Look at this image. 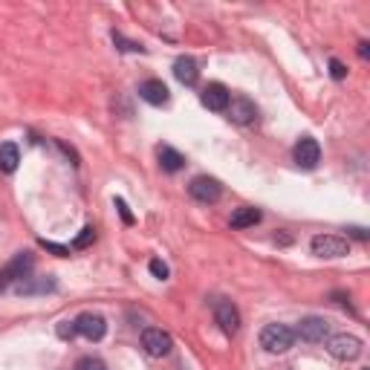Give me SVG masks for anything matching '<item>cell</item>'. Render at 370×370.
Listing matches in <instances>:
<instances>
[{
  "instance_id": "cell-22",
  "label": "cell",
  "mask_w": 370,
  "mask_h": 370,
  "mask_svg": "<svg viewBox=\"0 0 370 370\" xmlns=\"http://www.w3.org/2000/svg\"><path fill=\"white\" fill-rule=\"evenodd\" d=\"M113 44H119V49H125V52H145V47H142V44L128 41V38H122L119 32H113Z\"/></svg>"
},
{
  "instance_id": "cell-26",
  "label": "cell",
  "mask_w": 370,
  "mask_h": 370,
  "mask_svg": "<svg viewBox=\"0 0 370 370\" xmlns=\"http://www.w3.org/2000/svg\"><path fill=\"white\" fill-rule=\"evenodd\" d=\"M116 208H119V214H122V220L128 223V226H133V214H130V208H128V203L119 197V200H116Z\"/></svg>"
},
{
  "instance_id": "cell-10",
  "label": "cell",
  "mask_w": 370,
  "mask_h": 370,
  "mask_svg": "<svg viewBox=\"0 0 370 370\" xmlns=\"http://www.w3.org/2000/svg\"><path fill=\"white\" fill-rule=\"evenodd\" d=\"M75 330H79V336H84L87 341H102L107 333V321L99 313H82L75 318Z\"/></svg>"
},
{
  "instance_id": "cell-11",
  "label": "cell",
  "mask_w": 370,
  "mask_h": 370,
  "mask_svg": "<svg viewBox=\"0 0 370 370\" xmlns=\"http://www.w3.org/2000/svg\"><path fill=\"white\" fill-rule=\"evenodd\" d=\"M226 113H229L231 122H235V125H243V128L258 122V107H255V102H249L246 95H235V99L229 102Z\"/></svg>"
},
{
  "instance_id": "cell-13",
  "label": "cell",
  "mask_w": 370,
  "mask_h": 370,
  "mask_svg": "<svg viewBox=\"0 0 370 370\" xmlns=\"http://www.w3.org/2000/svg\"><path fill=\"white\" fill-rule=\"evenodd\" d=\"M139 99L148 102V105H153V107H162V105H168L171 93H168L165 82H160V79H148V82L139 84Z\"/></svg>"
},
{
  "instance_id": "cell-1",
  "label": "cell",
  "mask_w": 370,
  "mask_h": 370,
  "mask_svg": "<svg viewBox=\"0 0 370 370\" xmlns=\"http://www.w3.org/2000/svg\"><path fill=\"white\" fill-rule=\"evenodd\" d=\"M295 344V330L286 324H266L261 330V347L266 353H286Z\"/></svg>"
},
{
  "instance_id": "cell-4",
  "label": "cell",
  "mask_w": 370,
  "mask_h": 370,
  "mask_svg": "<svg viewBox=\"0 0 370 370\" xmlns=\"http://www.w3.org/2000/svg\"><path fill=\"white\" fill-rule=\"evenodd\" d=\"M309 249H313L316 258H327V261L350 255V243L339 235H316L313 240H309Z\"/></svg>"
},
{
  "instance_id": "cell-25",
  "label": "cell",
  "mask_w": 370,
  "mask_h": 370,
  "mask_svg": "<svg viewBox=\"0 0 370 370\" xmlns=\"http://www.w3.org/2000/svg\"><path fill=\"white\" fill-rule=\"evenodd\" d=\"M330 72H333V79H336V82H341L344 75H347V67L339 61V58H333V61H330Z\"/></svg>"
},
{
  "instance_id": "cell-12",
  "label": "cell",
  "mask_w": 370,
  "mask_h": 370,
  "mask_svg": "<svg viewBox=\"0 0 370 370\" xmlns=\"http://www.w3.org/2000/svg\"><path fill=\"white\" fill-rule=\"evenodd\" d=\"M200 102H203V107H208V110H214V113H226V107H229V102H231V93H229L226 84L214 82V84L203 87Z\"/></svg>"
},
{
  "instance_id": "cell-14",
  "label": "cell",
  "mask_w": 370,
  "mask_h": 370,
  "mask_svg": "<svg viewBox=\"0 0 370 370\" xmlns=\"http://www.w3.org/2000/svg\"><path fill=\"white\" fill-rule=\"evenodd\" d=\"M174 75H177V82L185 84V87H194L200 79V70H197V61H194L191 55H180L177 61H174Z\"/></svg>"
},
{
  "instance_id": "cell-28",
  "label": "cell",
  "mask_w": 370,
  "mask_h": 370,
  "mask_svg": "<svg viewBox=\"0 0 370 370\" xmlns=\"http://www.w3.org/2000/svg\"><path fill=\"white\" fill-rule=\"evenodd\" d=\"M367 47H370L367 41H362V44H359V55H362V58H367V55H370V49H367Z\"/></svg>"
},
{
  "instance_id": "cell-8",
  "label": "cell",
  "mask_w": 370,
  "mask_h": 370,
  "mask_svg": "<svg viewBox=\"0 0 370 370\" xmlns=\"http://www.w3.org/2000/svg\"><path fill=\"white\" fill-rule=\"evenodd\" d=\"M292 160H295L298 168L313 171L321 162V145L313 139V136H304V139L295 145V151H292Z\"/></svg>"
},
{
  "instance_id": "cell-9",
  "label": "cell",
  "mask_w": 370,
  "mask_h": 370,
  "mask_svg": "<svg viewBox=\"0 0 370 370\" xmlns=\"http://www.w3.org/2000/svg\"><path fill=\"white\" fill-rule=\"evenodd\" d=\"M214 321L220 324V330L226 336H235L238 330H240V313H238V307L220 298V301H214Z\"/></svg>"
},
{
  "instance_id": "cell-24",
  "label": "cell",
  "mask_w": 370,
  "mask_h": 370,
  "mask_svg": "<svg viewBox=\"0 0 370 370\" xmlns=\"http://www.w3.org/2000/svg\"><path fill=\"white\" fill-rule=\"evenodd\" d=\"M41 246L49 249L52 255H58V258H70V246H58V243H52V240H41Z\"/></svg>"
},
{
  "instance_id": "cell-3",
  "label": "cell",
  "mask_w": 370,
  "mask_h": 370,
  "mask_svg": "<svg viewBox=\"0 0 370 370\" xmlns=\"http://www.w3.org/2000/svg\"><path fill=\"white\" fill-rule=\"evenodd\" d=\"M32 266H35V261H32L29 252H21V255H15V258L6 263V269H0V292H3L9 284L26 281L29 272H32Z\"/></svg>"
},
{
  "instance_id": "cell-17",
  "label": "cell",
  "mask_w": 370,
  "mask_h": 370,
  "mask_svg": "<svg viewBox=\"0 0 370 370\" xmlns=\"http://www.w3.org/2000/svg\"><path fill=\"white\" fill-rule=\"evenodd\" d=\"M229 223H231V229H252L255 223H261V211L255 206H240V208H235Z\"/></svg>"
},
{
  "instance_id": "cell-16",
  "label": "cell",
  "mask_w": 370,
  "mask_h": 370,
  "mask_svg": "<svg viewBox=\"0 0 370 370\" xmlns=\"http://www.w3.org/2000/svg\"><path fill=\"white\" fill-rule=\"evenodd\" d=\"M157 157H160V168L168 171V174H177V171L185 168V157H183L177 148H171V145H160Z\"/></svg>"
},
{
  "instance_id": "cell-7",
  "label": "cell",
  "mask_w": 370,
  "mask_h": 370,
  "mask_svg": "<svg viewBox=\"0 0 370 370\" xmlns=\"http://www.w3.org/2000/svg\"><path fill=\"white\" fill-rule=\"evenodd\" d=\"M327 333H330V324L324 318H318V316H307L295 327V339H301L307 344H321L327 339Z\"/></svg>"
},
{
  "instance_id": "cell-2",
  "label": "cell",
  "mask_w": 370,
  "mask_h": 370,
  "mask_svg": "<svg viewBox=\"0 0 370 370\" xmlns=\"http://www.w3.org/2000/svg\"><path fill=\"white\" fill-rule=\"evenodd\" d=\"M327 350H330V356L333 359H341V362H353L362 356V339L353 336V333H339V336H330L327 339Z\"/></svg>"
},
{
  "instance_id": "cell-5",
  "label": "cell",
  "mask_w": 370,
  "mask_h": 370,
  "mask_svg": "<svg viewBox=\"0 0 370 370\" xmlns=\"http://www.w3.org/2000/svg\"><path fill=\"white\" fill-rule=\"evenodd\" d=\"M142 347H145L148 356L162 359V356L171 353L174 339H171V333H165V330H160V327H148L145 333H142Z\"/></svg>"
},
{
  "instance_id": "cell-20",
  "label": "cell",
  "mask_w": 370,
  "mask_h": 370,
  "mask_svg": "<svg viewBox=\"0 0 370 370\" xmlns=\"http://www.w3.org/2000/svg\"><path fill=\"white\" fill-rule=\"evenodd\" d=\"M72 370H107V364L99 356H82L79 362H75Z\"/></svg>"
},
{
  "instance_id": "cell-19",
  "label": "cell",
  "mask_w": 370,
  "mask_h": 370,
  "mask_svg": "<svg viewBox=\"0 0 370 370\" xmlns=\"http://www.w3.org/2000/svg\"><path fill=\"white\" fill-rule=\"evenodd\" d=\"M55 333H58V339H64V341H72L75 336H79V330H75V321H72V318H64V321H58Z\"/></svg>"
},
{
  "instance_id": "cell-23",
  "label": "cell",
  "mask_w": 370,
  "mask_h": 370,
  "mask_svg": "<svg viewBox=\"0 0 370 370\" xmlns=\"http://www.w3.org/2000/svg\"><path fill=\"white\" fill-rule=\"evenodd\" d=\"M148 269H151V275H153V278H160V281H165V278H168V266H165L160 258H153V261L148 263Z\"/></svg>"
},
{
  "instance_id": "cell-6",
  "label": "cell",
  "mask_w": 370,
  "mask_h": 370,
  "mask_svg": "<svg viewBox=\"0 0 370 370\" xmlns=\"http://www.w3.org/2000/svg\"><path fill=\"white\" fill-rule=\"evenodd\" d=\"M188 194L197 203H206V206H211V203H217L220 197H223V185L214 180V177H194L191 180V185H188Z\"/></svg>"
},
{
  "instance_id": "cell-21",
  "label": "cell",
  "mask_w": 370,
  "mask_h": 370,
  "mask_svg": "<svg viewBox=\"0 0 370 370\" xmlns=\"http://www.w3.org/2000/svg\"><path fill=\"white\" fill-rule=\"evenodd\" d=\"M93 240H95V229H93V226H84V229H82V235L72 240V249H87Z\"/></svg>"
},
{
  "instance_id": "cell-15",
  "label": "cell",
  "mask_w": 370,
  "mask_h": 370,
  "mask_svg": "<svg viewBox=\"0 0 370 370\" xmlns=\"http://www.w3.org/2000/svg\"><path fill=\"white\" fill-rule=\"evenodd\" d=\"M58 284L55 278H26L21 284H15L17 295H47V292H55Z\"/></svg>"
},
{
  "instance_id": "cell-27",
  "label": "cell",
  "mask_w": 370,
  "mask_h": 370,
  "mask_svg": "<svg viewBox=\"0 0 370 370\" xmlns=\"http://www.w3.org/2000/svg\"><path fill=\"white\" fill-rule=\"evenodd\" d=\"M347 235H350V238H356V240H367V238H370V235H367V229H362V226H350V229H347Z\"/></svg>"
},
{
  "instance_id": "cell-18",
  "label": "cell",
  "mask_w": 370,
  "mask_h": 370,
  "mask_svg": "<svg viewBox=\"0 0 370 370\" xmlns=\"http://www.w3.org/2000/svg\"><path fill=\"white\" fill-rule=\"evenodd\" d=\"M17 162H21V151H17L15 142H3L0 145V171L3 174H15Z\"/></svg>"
},
{
  "instance_id": "cell-29",
  "label": "cell",
  "mask_w": 370,
  "mask_h": 370,
  "mask_svg": "<svg viewBox=\"0 0 370 370\" xmlns=\"http://www.w3.org/2000/svg\"><path fill=\"white\" fill-rule=\"evenodd\" d=\"M362 370H370V367H362Z\"/></svg>"
}]
</instances>
